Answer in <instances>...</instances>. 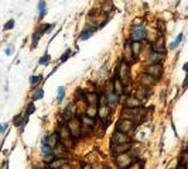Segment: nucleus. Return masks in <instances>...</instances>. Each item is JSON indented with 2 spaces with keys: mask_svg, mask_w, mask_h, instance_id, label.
<instances>
[{
  "mask_svg": "<svg viewBox=\"0 0 188 169\" xmlns=\"http://www.w3.org/2000/svg\"><path fill=\"white\" fill-rule=\"evenodd\" d=\"M136 128H137V124H136L133 120L123 118V117L118 118V121L115 124V130H116V131L124 132V134H127V135H130L132 132L136 131Z\"/></svg>",
  "mask_w": 188,
  "mask_h": 169,
  "instance_id": "nucleus-1",
  "label": "nucleus"
},
{
  "mask_svg": "<svg viewBox=\"0 0 188 169\" xmlns=\"http://www.w3.org/2000/svg\"><path fill=\"white\" fill-rule=\"evenodd\" d=\"M134 162H136V159H134L129 152L113 157V165H115L116 169H129Z\"/></svg>",
  "mask_w": 188,
  "mask_h": 169,
  "instance_id": "nucleus-2",
  "label": "nucleus"
},
{
  "mask_svg": "<svg viewBox=\"0 0 188 169\" xmlns=\"http://www.w3.org/2000/svg\"><path fill=\"white\" fill-rule=\"evenodd\" d=\"M147 37V28L144 26H134L130 32V41L132 42H141Z\"/></svg>",
  "mask_w": 188,
  "mask_h": 169,
  "instance_id": "nucleus-3",
  "label": "nucleus"
},
{
  "mask_svg": "<svg viewBox=\"0 0 188 169\" xmlns=\"http://www.w3.org/2000/svg\"><path fill=\"white\" fill-rule=\"evenodd\" d=\"M116 76L122 80V83H123L124 86L127 84V82H129V63L126 62L124 59L120 62L119 68L116 69Z\"/></svg>",
  "mask_w": 188,
  "mask_h": 169,
  "instance_id": "nucleus-4",
  "label": "nucleus"
},
{
  "mask_svg": "<svg viewBox=\"0 0 188 169\" xmlns=\"http://www.w3.org/2000/svg\"><path fill=\"white\" fill-rule=\"evenodd\" d=\"M126 143H133L132 138H130V135L124 134V132L116 131V130L112 132V135H110V144L118 145V144H126Z\"/></svg>",
  "mask_w": 188,
  "mask_h": 169,
  "instance_id": "nucleus-5",
  "label": "nucleus"
},
{
  "mask_svg": "<svg viewBox=\"0 0 188 169\" xmlns=\"http://www.w3.org/2000/svg\"><path fill=\"white\" fill-rule=\"evenodd\" d=\"M105 95H106V106L113 111V109H115V107L119 104V101H120V96H119L113 89H109Z\"/></svg>",
  "mask_w": 188,
  "mask_h": 169,
  "instance_id": "nucleus-6",
  "label": "nucleus"
},
{
  "mask_svg": "<svg viewBox=\"0 0 188 169\" xmlns=\"http://www.w3.org/2000/svg\"><path fill=\"white\" fill-rule=\"evenodd\" d=\"M133 147V143H126V144H118V145H113L110 144V154L113 157L116 155H122V154H126L129 152L130 149Z\"/></svg>",
  "mask_w": 188,
  "mask_h": 169,
  "instance_id": "nucleus-7",
  "label": "nucleus"
},
{
  "mask_svg": "<svg viewBox=\"0 0 188 169\" xmlns=\"http://www.w3.org/2000/svg\"><path fill=\"white\" fill-rule=\"evenodd\" d=\"M144 72L151 75V76L156 78V79H160L161 75H163V66H161V63H150V65L146 66Z\"/></svg>",
  "mask_w": 188,
  "mask_h": 169,
  "instance_id": "nucleus-8",
  "label": "nucleus"
},
{
  "mask_svg": "<svg viewBox=\"0 0 188 169\" xmlns=\"http://www.w3.org/2000/svg\"><path fill=\"white\" fill-rule=\"evenodd\" d=\"M139 82H140V84H141V86L150 87V86H154V84H156L157 79H156V78H153L151 75H149V73H146V72H144V73L140 75Z\"/></svg>",
  "mask_w": 188,
  "mask_h": 169,
  "instance_id": "nucleus-9",
  "label": "nucleus"
},
{
  "mask_svg": "<svg viewBox=\"0 0 188 169\" xmlns=\"http://www.w3.org/2000/svg\"><path fill=\"white\" fill-rule=\"evenodd\" d=\"M123 106L127 107V109H137V107H141V101L137 97H134L133 95H130V96H126V99L123 101Z\"/></svg>",
  "mask_w": 188,
  "mask_h": 169,
  "instance_id": "nucleus-10",
  "label": "nucleus"
},
{
  "mask_svg": "<svg viewBox=\"0 0 188 169\" xmlns=\"http://www.w3.org/2000/svg\"><path fill=\"white\" fill-rule=\"evenodd\" d=\"M149 95H150V90H149V87H146V86H141L140 84L139 87L136 89V92H134V97H137L140 101L144 100V99H147L149 97Z\"/></svg>",
  "mask_w": 188,
  "mask_h": 169,
  "instance_id": "nucleus-11",
  "label": "nucleus"
},
{
  "mask_svg": "<svg viewBox=\"0 0 188 169\" xmlns=\"http://www.w3.org/2000/svg\"><path fill=\"white\" fill-rule=\"evenodd\" d=\"M112 89L118 93L119 96H122L124 93V84L122 83V80L119 79L118 76L115 75V78H113V84H112Z\"/></svg>",
  "mask_w": 188,
  "mask_h": 169,
  "instance_id": "nucleus-12",
  "label": "nucleus"
},
{
  "mask_svg": "<svg viewBox=\"0 0 188 169\" xmlns=\"http://www.w3.org/2000/svg\"><path fill=\"white\" fill-rule=\"evenodd\" d=\"M84 114H86L88 117H91L93 120H96L99 117V106H86Z\"/></svg>",
  "mask_w": 188,
  "mask_h": 169,
  "instance_id": "nucleus-13",
  "label": "nucleus"
},
{
  "mask_svg": "<svg viewBox=\"0 0 188 169\" xmlns=\"http://www.w3.org/2000/svg\"><path fill=\"white\" fill-rule=\"evenodd\" d=\"M67 164H68V158H55L53 162H51V164L47 166V168H51V169H62Z\"/></svg>",
  "mask_w": 188,
  "mask_h": 169,
  "instance_id": "nucleus-14",
  "label": "nucleus"
},
{
  "mask_svg": "<svg viewBox=\"0 0 188 169\" xmlns=\"http://www.w3.org/2000/svg\"><path fill=\"white\" fill-rule=\"evenodd\" d=\"M86 106H99V95L96 92L86 93Z\"/></svg>",
  "mask_w": 188,
  "mask_h": 169,
  "instance_id": "nucleus-15",
  "label": "nucleus"
},
{
  "mask_svg": "<svg viewBox=\"0 0 188 169\" xmlns=\"http://www.w3.org/2000/svg\"><path fill=\"white\" fill-rule=\"evenodd\" d=\"M151 51H154V52H158V54H164L166 55V49H164V38L160 37L154 42V45H153V49Z\"/></svg>",
  "mask_w": 188,
  "mask_h": 169,
  "instance_id": "nucleus-16",
  "label": "nucleus"
},
{
  "mask_svg": "<svg viewBox=\"0 0 188 169\" xmlns=\"http://www.w3.org/2000/svg\"><path fill=\"white\" fill-rule=\"evenodd\" d=\"M48 137V144L51 145V147H55V145H58L59 143H61V138H59V135H58V132L55 131V132H51L50 135H47Z\"/></svg>",
  "mask_w": 188,
  "mask_h": 169,
  "instance_id": "nucleus-17",
  "label": "nucleus"
},
{
  "mask_svg": "<svg viewBox=\"0 0 188 169\" xmlns=\"http://www.w3.org/2000/svg\"><path fill=\"white\" fill-rule=\"evenodd\" d=\"M40 154H41V157L51 155V154H54V148L51 147L50 144H43V145L40 147Z\"/></svg>",
  "mask_w": 188,
  "mask_h": 169,
  "instance_id": "nucleus-18",
  "label": "nucleus"
},
{
  "mask_svg": "<svg viewBox=\"0 0 188 169\" xmlns=\"http://www.w3.org/2000/svg\"><path fill=\"white\" fill-rule=\"evenodd\" d=\"M27 118L26 116H21V114H17L14 118H13V126H16V127H23L24 124L27 123Z\"/></svg>",
  "mask_w": 188,
  "mask_h": 169,
  "instance_id": "nucleus-19",
  "label": "nucleus"
},
{
  "mask_svg": "<svg viewBox=\"0 0 188 169\" xmlns=\"http://www.w3.org/2000/svg\"><path fill=\"white\" fill-rule=\"evenodd\" d=\"M164 58V54H158V52H154V51H151L150 52V63H160Z\"/></svg>",
  "mask_w": 188,
  "mask_h": 169,
  "instance_id": "nucleus-20",
  "label": "nucleus"
},
{
  "mask_svg": "<svg viewBox=\"0 0 188 169\" xmlns=\"http://www.w3.org/2000/svg\"><path fill=\"white\" fill-rule=\"evenodd\" d=\"M43 96H44V89H41V87H37V89L33 92V95H31V101L40 100V99H43Z\"/></svg>",
  "mask_w": 188,
  "mask_h": 169,
  "instance_id": "nucleus-21",
  "label": "nucleus"
},
{
  "mask_svg": "<svg viewBox=\"0 0 188 169\" xmlns=\"http://www.w3.org/2000/svg\"><path fill=\"white\" fill-rule=\"evenodd\" d=\"M45 13H47V3L44 0H40V3H38V14H40V18H43L45 16Z\"/></svg>",
  "mask_w": 188,
  "mask_h": 169,
  "instance_id": "nucleus-22",
  "label": "nucleus"
},
{
  "mask_svg": "<svg viewBox=\"0 0 188 169\" xmlns=\"http://www.w3.org/2000/svg\"><path fill=\"white\" fill-rule=\"evenodd\" d=\"M183 38H184V34H183V32H180V34L177 35V38H175V40H174V41H172L171 44H170V49H175V48H177L178 45L181 44Z\"/></svg>",
  "mask_w": 188,
  "mask_h": 169,
  "instance_id": "nucleus-23",
  "label": "nucleus"
},
{
  "mask_svg": "<svg viewBox=\"0 0 188 169\" xmlns=\"http://www.w3.org/2000/svg\"><path fill=\"white\" fill-rule=\"evenodd\" d=\"M140 49H141V44L140 42H132V52H133V55L136 58L139 57Z\"/></svg>",
  "mask_w": 188,
  "mask_h": 169,
  "instance_id": "nucleus-24",
  "label": "nucleus"
},
{
  "mask_svg": "<svg viewBox=\"0 0 188 169\" xmlns=\"http://www.w3.org/2000/svg\"><path fill=\"white\" fill-rule=\"evenodd\" d=\"M41 80H43V75H34V76H31V78H30V83H31V86H34V87H36V86H37V84L40 83Z\"/></svg>",
  "mask_w": 188,
  "mask_h": 169,
  "instance_id": "nucleus-25",
  "label": "nucleus"
},
{
  "mask_svg": "<svg viewBox=\"0 0 188 169\" xmlns=\"http://www.w3.org/2000/svg\"><path fill=\"white\" fill-rule=\"evenodd\" d=\"M34 111H36V106H34V101H30V103H28V106H27V109H26V113H24V116H26V117L31 116Z\"/></svg>",
  "mask_w": 188,
  "mask_h": 169,
  "instance_id": "nucleus-26",
  "label": "nucleus"
},
{
  "mask_svg": "<svg viewBox=\"0 0 188 169\" xmlns=\"http://www.w3.org/2000/svg\"><path fill=\"white\" fill-rule=\"evenodd\" d=\"M40 37H41V32H40V30L38 31L34 32V35H33V40H31V48H36L38 44V40H40Z\"/></svg>",
  "mask_w": 188,
  "mask_h": 169,
  "instance_id": "nucleus-27",
  "label": "nucleus"
},
{
  "mask_svg": "<svg viewBox=\"0 0 188 169\" xmlns=\"http://www.w3.org/2000/svg\"><path fill=\"white\" fill-rule=\"evenodd\" d=\"M65 92H67L65 86H59V87H58V95H57V100H58V101H62V100H64Z\"/></svg>",
  "mask_w": 188,
  "mask_h": 169,
  "instance_id": "nucleus-28",
  "label": "nucleus"
},
{
  "mask_svg": "<svg viewBox=\"0 0 188 169\" xmlns=\"http://www.w3.org/2000/svg\"><path fill=\"white\" fill-rule=\"evenodd\" d=\"M101 121H102V128L106 130L107 127L110 126V123H112V116H107V117H105V118H101Z\"/></svg>",
  "mask_w": 188,
  "mask_h": 169,
  "instance_id": "nucleus-29",
  "label": "nucleus"
},
{
  "mask_svg": "<svg viewBox=\"0 0 188 169\" xmlns=\"http://www.w3.org/2000/svg\"><path fill=\"white\" fill-rule=\"evenodd\" d=\"M55 158H57V157H55L54 154H51V155H47V157H43V164L45 165V166H48V165L51 164V162H53Z\"/></svg>",
  "mask_w": 188,
  "mask_h": 169,
  "instance_id": "nucleus-30",
  "label": "nucleus"
},
{
  "mask_svg": "<svg viewBox=\"0 0 188 169\" xmlns=\"http://www.w3.org/2000/svg\"><path fill=\"white\" fill-rule=\"evenodd\" d=\"M92 34H93V31H92V30H88V28H86V30H84V31L81 32L79 40H88V38L91 37Z\"/></svg>",
  "mask_w": 188,
  "mask_h": 169,
  "instance_id": "nucleus-31",
  "label": "nucleus"
},
{
  "mask_svg": "<svg viewBox=\"0 0 188 169\" xmlns=\"http://www.w3.org/2000/svg\"><path fill=\"white\" fill-rule=\"evenodd\" d=\"M50 61H51V57H50L48 54H45V55H44V57H41V58H40V65H48V62Z\"/></svg>",
  "mask_w": 188,
  "mask_h": 169,
  "instance_id": "nucleus-32",
  "label": "nucleus"
},
{
  "mask_svg": "<svg viewBox=\"0 0 188 169\" xmlns=\"http://www.w3.org/2000/svg\"><path fill=\"white\" fill-rule=\"evenodd\" d=\"M40 28H41V30H40L41 34H44V32H50L51 30H53V24H44V26H41Z\"/></svg>",
  "mask_w": 188,
  "mask_h": 169,
  "instance_id": "nucleus-33",
  "label": "nucleus"
},
{
  "mask_svg": "<svg viewBox=\"0 0 188 169\" xmlns=\"http://www.w3.org/2000/svg\"><path fill=\"white\" fill-rule=\"evenodd\" d=\"M70 57H71V49H67V52L62 54V57H61V59H59V61H61V62H65V61L70 58Z\"/></svg>",
  "mask_w": 188,
  "mask_h": 169,
  "instance_id": "nucleus-34",
  "label": "nucleus"
},
{
  "mask_svg": "<svg viewBox=\"0 0 188 169\" xmlns=\"http://www.w3.org/2000/svg\"><path fill=\"white\" fill-rule=\"evenodd\" d=\"M175 169H188V166H187V162H185V161H183V159H181V161L178 162V165H177V168H175Z\"/></svg>",
  "mask_w": 188,
  "mask_h": 169,
  "instance_id": "nucleus-35",
  "label": "nucleus"
},
{
  "mask_svg": "<svg viewBox=\"0 0 188 169\" xmlns=\"http://www.w3.org/2000/svg\"><path fill=\"white\" fill-rule=\"evenodd\" d=\"M14 27V20H9L7 23H6V26H4V30H11Z\"/></svg>",
  "mask_w": 188,
  "mask_h": 169,
  "instance_id": "nucleus-36",
  "label": "nucleus"
},
{
  "mask_svg": "<svg viewBox=\"0 0 188 169\" xmlns=\"http://www.w3.org/2000/svg\"><path fill=\"white\" fill-rule=\"evenodd\" d=\"M81 169H93V168H92V165L89 162H82L81 164Z\"/></svg>",
  "mask_w": 188,
  "mask_h": 169,
  "instance_id": "nucleus-37",
  "label": "nucleus"
},
{
  "mask_svg": "<svg viewBox=\"0 0 188 169\" xmlns=\"http://www.w3.org/2000/svg\"><path fill=\"white\" fill-rule=\"evenodd\" d=\"M93 169H112L109 165H106V164H99L98 166H95Z\"/></svg>",
  "mask_w": 188,
  "mask_h": 169,
  "instance_id": "nucleus-38",
  "label": "nucleus"
},
{
  "mask_svg": "<svg viewBox=\"0 0 188 169\" xmlns=\"http://www.w3.org/2000/svg\"><path fill=\"white\" fill-rule=\"evenodd\" d=\"M13 54H14V48L11 47V45L6 48V55H13Z\"/></svg>",
  "mask_w": 188,
  "mask_h": 169,
  "instance_id": "nucleus-39",
  "label": "nucleus"
},
{
  "mask_svg": "<svg viewBox=\"0 0 188 169\" xmlns=\"http://www.w3.org/2000/svg\"><path fill=\"white\" fill-rule=\"evenodd\" d=\"M7 128V124H0V135H3V132L6 131Z\"/></svg>",
  "mask_w": 188,
  "mask_h": 169,
  "instance_id": "nucleus-40",
  "label": "nucleus"
},
{
  "mask_svg": "<svg viewBox=\"0 0 188 169\" xmlns=\"http://www.w3.org/2000/svg\"><path fill=\"white\" fill-rule=\"evenodd\" d=\"M0 169H9V162H7V161H4V162L1 164V168H0Z\"/></svg>",
  "mask_w": 188,
  "mask_h": 169,
  "instance_id": "nucleus-41",
  "label": "nucleus"
},
{
  "mask_svg": "<svg viewBox=\"0 0 188 169\" xmlns=\"http://www.w3.org/2000/svg\"><path fill=\"white\" fill-rule=\"evenodd\" d=\"M183 69H184V71H185V72H187V73H188V62H187V63H185V65H184V66H183Z\"/></svg>",
  "mask_w": 188,
  "mask_h": 169,
  "instance_id": "nucleus-42",
  "label": "nucleus"
},
{
  "mask_svg": "<svg viewBox=\"0 0 188 169\" xmlns=\"http://www.w3.org/2000/svg\"><path fill=\"white\" fill-rule=\"evenodd\" d=\"M45 169H51V168H47V166H45Z\"/></svg>",
  "mask_w": 188,
  "mask_h": 169,
  "instance_id": "nucleus-43",
  "label": "nucleus"
},
{
  "mask_svg": "<svg viewBox=\"0 0 188 169\" xmlns=\"http://www.w3.org/2000/svg\"><path fill=\"white\" fill-rule=\"evenodd\" d=\"M168 169H172V168H168Z\"/></svg>",
  "mask_w": 188,
  "mask_h": 169,
  "instance_id": "nucleus-44",
  "label": "nucleus"
}]
</instances>
